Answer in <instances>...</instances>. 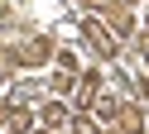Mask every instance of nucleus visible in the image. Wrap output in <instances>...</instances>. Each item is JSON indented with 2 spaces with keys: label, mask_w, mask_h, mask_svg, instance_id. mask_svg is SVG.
<instances>
[{
  "label": "nucleus",
  "mask_w": 149,
  "mask_h": 134,
  "mask_svg": "<svg viewBox=\"0 0 149 134\" xmlns=\"http://www.w3.org/2000/svg\"><path fill=\"white\" fill-rule=\"evenodd\" d=\"M82 34H87V38H91V43H96V48H101L106 57L116 53V38H120V34H111V29L101 24V19H82Z\"/></svg>",
  "instance_id": "1"
},
{
  "label": "nucleus",
  "mask_w": 149,
  "mask_h": 134,
  "mask_svg": "<svg viewBox=\"0 0 149 134\" xmlns=\"http://www.w3.org/2000/svg\"><path fill=\"white\" fill-rule=\"evenodd\" d=\"M43 124H48V129L68 124V110H63V105H43Z\"/></svg>",
  "instance_id": "2"
}]
</instances>
